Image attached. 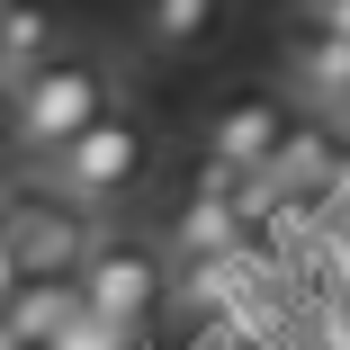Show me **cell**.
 Segmentation results:
<instances>
[{
    "label": "cell",
    "mask_w": 350,
    "mask_h": 350,
    "mask_svg": "<svg viewBox=\"0 0 350 350\" xmlns=\"http://www.w3.org/2000/svg\"><path fill=\"white\" fill-rule=\"evenodd\" d=\"M278 90L297 108L350 117V36L314 27V18H288V36H278Z\"/></svg>",
    "instance_id": "cell-8"
},
{
    "label": "cell",
    "mask_w": 350,
    "mask_h": 350,
    "mask_svg": "<svg viewBox=\"0 0 350 350\" xmlns=\"http://www.w3.org/2000/svg\"><path fill=\"white\" fill-rule=\"evenodd\" d=\"M243 18V0H126V36L153 63H206Z\"/></svg>",
    "instance_id": "cell-6"
},
{
    "label": "cell",
    "mask_w": 350,
    "mask_h": 350,
    "mask_svg": "<svg viewBox=\"0 0 350 350\" xmlns=\"http://www.w3.org/2000/svg\"><path fill=\"white\" fill-rule=\"evenodd\" d=\"M36 180H45V189H63L81 216H99V225H108V216H126V206L162 180V126H153L144 108H126V99H117V108H108L90 135H72V144H63Z\"/></svg>",
    "instance_id": "cell-1"
},
{
    "label": "cell",
    "mask_w": 350,
    "mask_h": 350,
    "mask_svg": "<svg viewBox=\"0 0 350 350\" xmlns=\"http://www.w3.org/2000/svg\"><path fill=\"white\" fill-rule=\"evenodd\" d=\"M18 162V108H10V90H0V171Z\"/></svg>",
    "instance_id": "cell-13"
},
{
    "label": "cell",
    "mask_w": 350,
    "mask_h": 350,
    "mask_svg": "<svg viewBox=\"0 0 350 350\" xmlns=\"http://www.w3.org/2000/svg\"><path fill=\"white\" fill-rule=\"evenodd\" d=\"M63 45H72V27H63L54 0H0V90H18L36 63H54Z\"/></svg>",
    "instance_id": "cell-9"
},
{
    "label": "cell",
    "mask_w": 350,
    "mask_h": 350,
    "mask_svg": "<svg viewBox=\"0 0 350 350\" xmlns=\"http://www.w3.org/2000/svg\"><path fill=\"white\" fill-rule=\"evenodd\" d=\"M81 314V297H72V278H18V297L0 306V332H10L18 350H45L63 323Z\"/></svg>",
    "instance_id": "cell-10"
},
{
    "label": "cell",
    "mask_w": 350,
    "mask_h": 350,
    "mask_svg": "<svg viewBox=\"0 0 350 350\" xmlns=\"http://www.w3.org/2000/svg\"><path fill=\"white\" fill-rule=\"evenodd\" d=\"M10 108H18V162L27 171H45L72 135H90L108 108H117V63L99 54V45H63L54 63H36V72L10 90Z\"/></svg>",
    "instance_id": "cell-3"
},
{
    "label": "cell",
    "mask_w": 350,
    "mask_h": 350,
    "mask_svg": "<svg viewBox=\"0 0 350 350\" xmlns=\"http://www.w3.org/2000/svg\"><path fill=\"white\" fill-rule=\"evenodd\" d=\"M72 297H81V314H99L108 332L144 341V323L171 314V243H162L153 225H117V216H108V225L90 234L81 269H72Z\"/></svg>",
    "instance_id": "cell-2"
},
{
    "label": "cell",
    "mask_w": 350,
    "mask_h": 350,
    "mask_svg": "<svg viewBox=\"0 0 350 350\" xmlns=\"http://www.w3.org/2000/svg\"><path fill=\"white\" fill-rule=\"evenodd\" d=\"M288 117H297V99L278 90V81H234V90H216L198 108V162L206 171H269V153H278V135H288Z\"/></svg>",
    "instance_id": "cell-5"
},
{
    "label": "cell",
    "mask_w": 350,
    "mask_h": 350,
    "mask_svg": "<svg viewBox=\"0 0 350 350\" xmlns=\"http://www.w3.org/2000/svg\"><path fill=\"white\" fill-rule=\"evenodd\" d=\"M306 18L332 27V36H350V0H306Z\"/></svg>",
    "instance_id": "cell-12"
},
{
    "label": "cell",
    "mask_w": 350,
    "mask_h": 350,
    "mask_svg": "<svg viewBox=\"0 0 350 350\" xmlns=\"http://www.w3.org/2000/svg\"><path fill=\"white\" fill-rule=\"evenodd\" d=\"M0 350H18V341H10V332H0Z\"/></svg>",
    "instance_id": "cell-14"
},
{
    "label": "cell",
    "mask_w": 350,
    "mask_h": 350,
    "mask_svg": "<svg viewBox=\"0 0 350 350\" xmlns=\"http://www.w3.org/2000/svg\"><path fill=\"white\" fill-rule=\"evenodd\" d=\"M153 234L171 243V260H216V252H243V243H252L243 216H234V180H225V171H206V162L180 180L171 216H162Z\"/></svg>",
    "instance_id": "cell-7"
},
{
    "label": "cell",
    "mask_w": 350,
    "mask_h": 350,
    "mask_svg": "<svg viewBox=\"0 0 350 350\" xmlns=\"http://www.w3.org/2000/svg\"><path fill=\"white\" fill-rule=\"evenodd\" d=\"M99 216H81L63 189H45L36 171L27 180H0V243H10L18 278H72L81 252H90Z\"/></svg>",
    "instance_id": "cell-4"
},
{
    "label": "cell",
    "mask_w": 350,
    "mask_h": 350,
    "mask_svg": "<svg viewBox=\"0 0 350 350\" xmlns=\"http://www.w3.org/2000/svg\"><path fill=\"white\" fill-rule=\"evenodd\" d=\"M341 126H350V117H341Z\"/></svg>",
    "instance_id": "cell-15"
},
{
    "label": "cell",
    "mask_w": 350,
    "mask_h": 350,
    "mask_svg": "<svg viewBox=\"0 0 350 350\" xmlns=\"http://www.w3.org/2000/svg\"><path fill=\"white\" fill-rule=\"evenodd\" d=\"M45 350H135V341H126V332H108L99 314H72V323H63Z\"/></svg>",
    "instance_id": "cell-11"
}]
</instances>
